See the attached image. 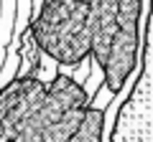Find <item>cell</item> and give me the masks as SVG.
Masks as SVG:
<instances>
[{
    "label": "cell",
    "mask_w": 153,
    "mask_h": 142,
    "mask_svg": "<svg viewBox=\"0 0 153 142\" xmlns=\"http://www.w3.org/2000/svg\"><path fill=\"white\" fill-rule=\"evenodd\" d=\"M117 8H120V0H89L92 59L100 69H105L117 36Z\"/></svg>",
    "instance_id": "5"
},
{
    "label": "cell",
    "mask_w": 153,
    "mask_h": 142,
    "mask_svg": "<svg viewBox=\"0 0 153 142\" xmlns=\"http://www.w3.org/2000/svg\"><path fill=\"white\" fill-rule=\"evenodd\" d=\"M110 142H153V0L140 48V76L120 104Z\"/></svg>",
    "instance_id": "2"
},
{
    "label": "cell",
    "mask_w": 153,
    "mask_h": 142,
    "mask_svg": "<svg viewBox=\"0 0 153 142\" xmlns=\"http://www.w3.org/2000/svg\"><path fill=\"white\" fill-rule=\"evenodd\" d=\"M102 137H105V109L89 107L79 130L74 132V137L69 142H102Z\"/></svg>",
    "instance_id": "6"
},
{
    "label": "cell",
    "mask_w": 153,
    "mask_h": 142,
    "mask_svg": "<svg viewBox=\"0 0 153 142\" xmlns=\"http://www.w3.org/2000/svg\"><path fill=\"white\" fill-rule=\"evenodd\" d=\"M41 84L44 81L36 74H23L18 69L13 81L0 89V142H16V124Z\"/></svg>",
    "instance_id": "4"
},
{
    "label": "cell",
    "mask_w": 153,
    "mask_h": 142,
    "mask_svg": "<svg viewBox=\"0 0 153 142\" xmlns=\"http://www.w3.org/2000/svg\"><path fill=\"white\" fill-rule=\"evenodd\" d=\"M26 31L36 48L61 66H79L92 56L89 0H41Z\"/></svg>",
    "instance_id": "1"
},
{
    "label": "cell",
    "mask_w": 153,
    "mask_h": 142,
    "mask_svg": "<svg viewBox=\"0 0 153 142\" xmlns=\"http://www.w3.org/2000/svg\"><path fill=\"white\" fill-rule=\"evenodd\" d=\"M140 15L143 0H120L117 8V36H115L110 59L102 69L105 89L110 94H120L125 89L128 79L138 69L140 61Z\"/></svg>",
    "instance_id": "3"
}]
</instances>
